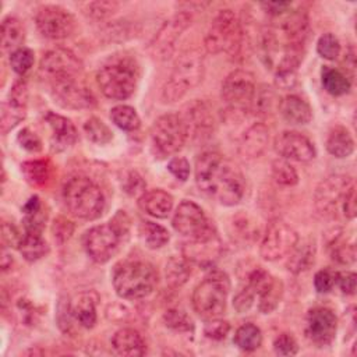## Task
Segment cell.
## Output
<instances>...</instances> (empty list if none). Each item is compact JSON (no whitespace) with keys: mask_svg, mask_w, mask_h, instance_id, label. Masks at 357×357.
Segmentation results:
<instances>
[{"mask_svg":"<svg viewBox=\"0 0 357 357\" xmlns=\"http://www.w3.org/2000/svg\"><path fill=\"white\" fill-rule=\"evenodd\" d=\"M18 251L26 261L33 262L43 258L49 252V245L40 233L25 231L18 245Z\"/></svg>","mask_w":357,"mask_h":357,"instance_id":"cell-33","label":"cell"},{"mask_svg":"<svg viewBox=\"0 0 357 357\" xmlns=\"http://www.w3.org/2000/svg\"><path fill=\"white\" fill-rule=\"evenodd\" d=\"M254 298H255V293L248 286H245L240 293L236 294L233 300V307L237 312H245L252 307Z\"/></svg>","mask_w":357,"mask_h":357,"instance_id":"cell-54","label":"cell"},{"mask_svg":"<svg viewBox=\"0 0 357 357\" xmlns=\"http://www.w3.org/2000/svg\"><path fill=\"white\" fill-rule=\"evenodd\" d=\"M112 121L124 131H135L141 126V120L134 107L127 105H117L110 110Z\"/></svg>","mask_w":357,"mask_h":357,"instance_id":"cell-40","label":"cell"},{"mask_svg":"<svg viewBox=\"0 0 357 357\" xmlns=\"http://www.w3.org/2000/svg\"><path fill=\"white\" fill-rule=\"evenodd\" d=\"M296 230L282 219H273L268 223L261 240L259 254L265 261H276L287 255L297 244Z\"/></svg>","mask_w":357,"mask_h":357,"instance_id":"cell-10","label":"cell"},{"mask_svg":"<svg viewBox=\"0 0 357 357\" xmlns=\"http://www.w3.org/2000/svg\"><path fill=\"white\" fill-rule=\"evenodd\" d=\"M273 145L275 151L287 160L310 162L317 155L314 144L297 131H282L276 135Z\"/></svg>","mask_w":357,"mask_h":357,"instance_id":"cell-20","label":"cell"},{"mask_svg":"<svg viewBox=\"0 0 357 357\" xmlns=\"http://www.w3.org/2000/svg\"><path fill=\"white\" fill-rule=\"evenodd\" d=\"M204 71V56L199 50L190 49L181 53L173 66L169 79L162 88V100L165 103L180 100L188 91L202 81Z\"/></svg>","mask_w":357,"mask_h":357,"instance_id":"cell-4","label":"cell"},{"mask_svg":"<svg viewBox=\"0 0 357 357\" xmlns=\"http://www.w3.org/2000/svg\"><path fill=\"white\" fill-rule=\"evenodd\" d=\"M195 183L206 197L226 206L238 204L245 191V178L238 166L213 151L204 152L197 158Z\"/></svg>","mask_w":357,"mask_h":357,"instance_id":"cell-1","label":"cell"},{"mask_svg":"<svg viewBox=\"0 0 357 357\" xmlns=\"http://www.w3.org/2000/svg\"><path fill=\"white\" fill-rule=\"evenodd\" d=\"M190 22L191 17L187 13H178L167 20L151 42V52L153 57L159 60L169 59L174 52L177 39L188 28Z\"/></svg>","mask_w":357,"mask_h":357,"instance_id":"cell-17","label":"cell"},{"mask_svg":"<svg viewBox=\"0 0 357 357\" xmlns=\"http://www.w3.org/2000/svg\"><path fill=\"white\" fill-rule=\"evenodd\" d=\"M25 38L24 25L15 17H7L1 22V49L3 52H15L21 47Z\"/></svg>","mask_w":357,"mask_h":357,"instance_id":"cell-30","label":"cell"},{"mask_svg":"<svg viewBox=\"0 0 357 357\" xmlns=\"http://www.w3.org/2000/svg\"><path fill=\"white\" fill-rule=\"evenodd\" d=\"M261 7L272 17H280L290 11L291 3L290 1H268V3H262Z\"/></svg>","mask_w":357,"mask_h":357,"instance_id":"cell-59","label":"cell"},{"mask_svg":"<svg viewBox=\"0 0 357 357\" xmlns=\"http://www.w3.org/2000/svg\"><path fill=\"white\" fill-rule=\"evenodd\" d=\"M112 282L117 296L121 298H144L153 291L158 283V273L153 265L146 261H123L114 266Z\"/></svg>","mask_w":357,"mask_h":357,"instance_id":"cell-2","label":"cell"},{"mask_svg":"<svg viewBox=\"0 0 357 357\" xmlns=\"http://www.w3.org/2000/svg\"><path fill=\"white\" fill-rule=\"evenodd\" d=\"M344 64H346V70L353 75L354 74V68H356V53H354L353 46H350L349 50L346 52Z\"/></svg>","mask_w":357,"mask_h":357,"instance_id":"cell-61","label":"cell"},{"mask_svg":"<svg viewBox=\"0 0 357 357\" xmlns=\"http://www.w3.org/2000/svg\"><path fill=\"white\" fill-rule=\"evenodd\" d=\"M233 342L238 349L244 351H254L262 344L261 329L254 324H244L237 328Z\"/></svg>","mask_w":357,"mask_h":357,"instance_id":"cell-39","label":"cell"},{"mask_svg":"<svg viewBox=\"0 0 357 357\" xmlns=\"http://www.w3.org/2000/svg\"><path fill=\"white\" fill-rule=\"evenodd\" d=\"M342 209L347 219H353L356 216V187L354 183L350 185V188L346 191L343 201H342Z\"/></svg>","mask_w":357,"mask_h":357,"instance_id":"cell-56","label":"cell"},{"mask_svg":"<svg viewBox=\"0 0 357 357\" xmlns=\"http://www.w3.org/2000/svg\"><path fill=\"white\" fill-rule=\"evenodd\" d=\"M127 183H128V184H126V191H127L128 194L135 195V194L141 192V195H142V194L145 192V190H144V181H142V178H141L135 172H131V173L128 174Z\"/></svg>","mask_w":357,"mask_h":357,"instance_id":"cell-60","label":"cell"},{"mask_svg":"<svg viewBox=\"0 0 357 357\" xmlns=\"http://www.w3.org/2000/svg\"><path fill=\"white\" fill-rule=\"evenodd\" d=\"M233 226H234V227H236V230H237V236H240L241 238L247 240V238L254 237L255 229H254L252 223L247 219V216L236 218V219H234V222H233Z\"/></svg>","mask_w":357,"mask_h":357,"instance_id":"cell-58","label":"cell"},{"mask_svg":"<svg viewBox=\"0 0 357 357\" xmlns=\"http://www.w3.org/2000/svg\"><path fill=\"white\" fill-rule=\"evenodd\" d=\"M138 236L141 241L151 250L162 248L169 241V231L151 220H142L138 226Z\"/></svg>","mask_w":357,"mask_h":357,"instance_id":"cell-35","label":"cell"},{"mask_svg":"<svg viewBox=\"0 0 357 357\" xmlns=\"http://www.w3.org/2000/svg\"><path fill=\"white\" fill-rule=\"evenodd\" d=\"M331 255L332 259H335L339 264L343 265H350L356 259V248L353 243H347L342 237H335L331 241Z\"/></svg>","mask_w":357,"mask_h":357,"instance_id":"cell-43","label":"cell"},{"mask_svg":"<svg viewBox=\"0 0 357 357\" xmlns=\"http://www.w3.org/2000/svg\"><path fill=\"white\" fill-rule=\"evenodd\" d=\"M84 132L91 142L98 145L109 144L113 138L112 130L98 117H91L84 123Z\"/></svg>","mask_w":357,"mask_h":357,"instance_id":"cell-41","label":"cell"},{"mask_svg":"<svg viewBox=\"0 0 357 357\" xmlns=\"http://www.w3.org/2000/svg\"><path fill=\"white\" fill-rule=\"evenodd\" d=\"M247 286L259 297L258 308L261 312L269 314L278 307L283 293V284L278 278L258 266L250 273Z\"/></svg>","mask_w":357,"mask_h":357,"instance_id":"cell-18","label":"cell"},{"mask_svg":"<svg viewBox=\"0 0 357 357\" xmlns=\"http://www.w3.org/2000/svg\"><path fill=\"white\" fill-rule=\"evenodd\" d=\"M102 93L114 100L130 98L138 82V67L130 57H117L103 64L96 74Z\"/></svg>","mask_w":357,"mask_h":357,"instance_id":"cell-5","label":"cell"},{"mask_svg":"<svg viewBox=\"0 0 357 357\" xmlns=\"http://www.w3.org/2000/svg\"><path fill=\"white\" fill-rule=\"evenodd\" d=\"M326 149L335 158H347L354 152V139L343 126L333 127L326 137Z\"/></svg>","mask_w":357,"mask_h":357,"instance_id":"cell-29","label":"cell"},{"mask_svg":"<svg viewBox=\"0 0 357 357\" xmlns=\"http://www.w3.org/2000/svg\"><path fill=\"white\" fill-rule=\"evenodd\" d=\"M24 212H25V218H24L25 231L42 234L45 220H46V213L43 212L42 202L36 195L28 199V202L24 205Z\"/></svg>","mask_w":357,"mask_h":357,"instance_id":"cell-37","label":"cell"},{"mask_svg":"<svg viewBox=\"0 0 357 357\" xmlns=\"http://www.w3.org/2000/svg\"><path fill=\"white\" fill-rule=\"evenodd\" d=\"M279 112L290 124L303 126L310 123L312 119L311 106L297 95H287L282 98L279 102Z\"/></svg>","mask_w":357,"mask_h":357,"instance_id":"cell-27","label":"cell"},{"mask_svg":"<svg viewBox=\"0 0 357 357\" xmlns=\"http://www.w3.org/2000/svg\"><path fill=\"white\" fill-rule=\"evenodd\" d=\"M28 105V88L24 81H18L13 85L8 99L1 107V132H7L14 128L21 120L25 119Z\"/></svg>","mask_w":357,"mask_h":357,"instance_id":"cell-21","label":"cell"},{"mask_svg":"<svg viewBox=\"0 0 357 357\" xmlns=\"http://www.w3.org/2000/svg\"><path fill=\"white\" fill-rule=\"evenodd\" d=\"M269 141V130L262 123L250 126L241 135L238 144V153L244 159L258 158L266 148Z\"/></svg>","mask_w":357,"mask_h":357,"instance_id":"cell-24","label":"cell"},{"mask_svg":"<svg viewBox=\"0 0 357 357\" xmlns=\"http://www.w3.org/2000/svg\"><path fill=\"white\" fill-rule=\"evenodd\" d=\"M230 331V325L227 321L219 319V318H213L209 319L204 328V333L206 337L213 339V340H222L227 336Z\"/></svg>","mask_w":357,"mask_h":357,"instance_id":"cell-49","label":"cell"},{"mask_svg":"<svg viewBox=\"0 0 357 357\" xmlns=\"http://www.w3.org/2000/svg\"><path fill=\"white\" fill-rule=\"evenodd\" d=\"M167 170L180 181H185L190 176V163L183 156H174L167 163Z\"/></svg>","mask_w":357,"mask_h":357,"instance_id":"cell-52","label":"cell"},{"mask_svg":"<svg viewBox=\"0 0 357 357\" xmlns=\"http://www.w3.org/2000/svg\"><path fill=\"white\" fill-rule=\"evenodd\" d=\"M243 31L234 11L220 10L213 18L205 36V47L209 53L226 52L236 54L241 47Z\"/></svg>","mask_w":357,"mask_h":357,"instance_id":"cell-8","label":"cell"},{"mask_svg":"<svg viewBox=\"0 0 357 357\" xmlns=\"http://www.w3.org/2000/svg\"><path fill=\"white\" fill-rule=\"evenodd\" d=\"M112 346L119 356L138 357L146 353V346L142 336L131 328L119 329L112 337Z\"/></svg>","mask_w":357,"mask_h":357,"instance_id":"cell-26","label":"cell"},{"mask_svg":"<svg viewBox=\"0 0 357 357\" xmlns=\"http://www.w3.org/2000/svg\"><path fill=\"white\" fill-rule=\"evenodd\" d=\"M70 312L73 318L86 329L93 328L96 324V301L88 291L73 297L70 301Z\"/></svg>","mask_w":357,"mask_h":357,"instance_id":"cell-28","label":"cell"},{"mask_svg":"<svg viewBox=\"0 0 357 357\" xmlns=\"http://www.w3.org/2000/svg\"><path fill=\"white\" fill-rule=\"evenodd\" d=\"M22 236L24 234H21V231L18 230V227L13 222H3L1 237H3L4 244L18 248V245L22 240Z\"/></svg>","mask_w":357,"mask_h":357,"instance_id":"cell-53","label":"cell"},{"mask_svg":"<svg viewBox=\"0 0 357 357\" xmlns=\"http://www.w3.org/2000/svg\"><path fill=\"white\" fill-rule=\"evenodd\" d=\"M26 181L32 185H46L52 177V166L47 160H28L21 165Z\"/></svg>","mask_w":357,"mask_h":357,"instance_id":"cell-38","label":"cell"},{"mask_svg":"<svg viewBox=\"0 0 357 357\" xmlns=\"http://www.w3.org/2000/svg\"><path fill=\"white\" fill-rule=\"evenodd\" d=\"M272 177L273 180L284 187H291L298 183V174L294 166L284 158L276 159L272 163Z\"/></svg>","mask_w":357,"mask_h":357,"instance_id":"cell-42","label":"cell"},{"mask_svg":"<svg viewBox=\"0 0 357 357\" xmlns=\"http://www.w3.org/2000/svg\"><path fill=\"white\" fill-rule=\"evenodd\" d=\"M229 290L230 282L225 272L211 273L192 291L195 312L205 319L219 318L226 310Z\"/></svg>","mask_w":357,"mask_h":357,"instance_id":"cell-6","label":"cell"},{"mask_svg":"<svg viewBox=\"0 0 357 357\" xmlns=\"http://www.w3.org/2000/svg\"><path fill=\"white\" fill-rule=\"evenodd\" d=\"M191 275V266L190 261H187L184 257H172L167 259L166 266H165V276H166V283L177 289L183 286Z\"/></svg>","mask_w":357,"mask_h":357,"instance_id":"cell-36","label":"cell"},{"mask_svg":"<svg viewBox=\"0 0 357 357\" xmlns=\"http://www.w3.org/2000/svg\"><path fill=\"white\" fill-rule=\"evenodd\" d=\"M273 350L279 356H294L298 351V344L290 333H280L273 340Z\"/></svg>","mask_w":357,"mask_h":357,"instance_id":"cell-48","label":"cell"},{"mask_svg":"<svg viewBox=\"0 0 357 357\" xmlns=\"http://www.w3.org/2000/svg\"><path fill=\"white\" fill-rule=\"evenodd\" d=\"M73 230H74L73 223L63 218H59L53 223V234H54V238H57L59 241H66L67 238H70Z\"/></svg>","mask_w":357,"mask_h":357,"instance_id":"cell-57","label":"cell"},{"mask_svg":"<svg viewBox=\"0 0 357 357\" xmlns=\"http://www.w3.org/2000/svg\"><path fill=\"white\" fill-rule=\"evenodd\" d=\"M40 71L49 77L50 81L61 77H78L82 71V63L71 50L56 47L42 57Z\"/></svg>","mask_w":357,"mask_h":357,"instance_id":"cell-19","label":"cell"},{"mask_svg":"<svg viewBox=\"0 0 357 357\" xmlns=\"http://www.w3.org/2000/svg\"><path fill=\"white\" fill-rule=\"evenodd\" d=\"M173 201V197L167 191L162 188H152L139 195L138 205L149 216L163 219L172 212Z\"/></svg>","mask_w":357,"mask_h":357,"instance_id":"cell-25","label":"cell"},{"mask_svg":"<svg viewBox=\"0 0 357 357\" xmlns=\"http://www.w3.org/2000/svg\"><path fill=\"white\" fill-rule=\"evenodd\" d=\"M336 283L344 294H354L357 276L354 272H340L336 273Z\"/></svg>","mask_w":357,"mask_h":357,"instance_id":"cell-55","label":"cell"},{"mask_svg":"<svg viewBox=\"0 0 357 357\" xmlns=\"http://www.w3.org/2000/svg\"><path fill=\"white\" fill-rule=\"evenodd\" d=\"M50 91L54 100L66 109H88L96 103L91 89L77 77H61L52 79Z\"/></svg>","mask_w":357,"mask_h":357,"instance_id":"cell-14","label":"cell"},{"mask_svg":"<svg viewBox=\"0 0 357 357\" xmlns=\"http://www.w3.org/2000/svg\"><path fill=\"white\" fill-rule=\"evenodd\" d=\"M63 201L68 212L79 219L93 220L105 209L103 192L86 176H73L64 183Z\"/></svg>","mask_w":357,"mask_h":357,"instance_id":"cell-3","label":"cell"},{"mask_svg":"<svg viewBox=\"0 0 357 357\" xmlns=\"http://www.w3.org/2000/svg\"><path fill=\"white\" fill-rule=\"evenodd\" d=\"M117 8H119V3L116 1H89L82 6V11L93 20L107 18L114 11H117Z\"/></svg>","mask_w":357,"mask_h":357,"instance_id":"cell-44","label":"cell"},{"mask_svg":"<svg viewBox=\"0 0 357 357\" xmlns=\"http://www.w3.org/2000/svg\"><path fill=\"white\" fill-rule=\"evenodd\" d=\"M257 92L254 75L247 70L231 71L222 84V99L233 110L250 109Z\"/></svg>","mask_w":357,"mask_h":357,"instance_id":"cell-12","label":"cell"},{"mask_svg":"<svg viewBox=\"0 0 357 357\" xmlns=\"http://www.w3.org/2000/svg\"><path fill=\"white\" fill-rule=\"evenodd\" d=\"M321 81H322L324 89L333 96H340L347 93L351 86V82L346 74L329 66L322 67Z\"/></svg>","mask_w":357,"mask_h":357,"instance_id":"cell-34","label":"cell"},{"mask_svg":"<svg viewBox=\"0 0 357 357\" xmlns=\"http://www.w3.org/2000/svg\"><path fill=\"white\" fill-rule=\"evenodd\" d=\"M317 52H318V54L322 59L335 60L340 54V42H339V39L333 33H331V32L324 33L318 39Z\"/></svg>","mask_w":357,"mask_h":357,"instance_id":"cell-45","label":"cell"},{"mask_svg":"<svg viewBox=\"0 0 357 357\" xmlns=\"http://www.w3.org/2000/svg\"><path fill=\"white\" fill-rule=\"evenodd\" d=\"M337 319L332 310L315 307L308 311L305 319V335L317 347L329 346L336 335Z\"/></svg>","mask_w":357,"mask_h":357,"instance_id":"cell-16","label":"cell"},{"mask_svg":"<svg viewBox=\"0 0 357 357\" xmlns=\"http://www.w3.org/2000/svg\"><path fill=\"white\" fill-rule=\"evenodd\" d=\"M172 225L177 233L190 238L205 237L216 233L213 223L206 218L202 208L188 199L178 204L173 215Z\"/></svg>","mask_w":357,"mask_h":357,"instance_id":"cell-11","label":"cell"},{"mask_svg":"<svg viewBox=\"0 0 357 357\" xmlns=\"http://www.w3.org/2000/svg\"><path fill=\"white\" fill-rule=\"evenodd\" d=\"M17 139H18L20 145H21L24 149H26L28 152L36 153V152H40V151H42V141H40V138H39L33 131H31L28 127L22 128V130L18 132Z\"/></svg>","mask_w":357,"mask_h":357,"instance_id":"cell-50","label":"cell"},{"mask_svg":"<svg viewBox=\"0 0 357 357\" xmlns=\"http://www.w3.org/2000/svg\"><path fill=\"white\" fill-rule=\"evenodd\" d=\"M33 52L28 47H20L10 53V66L20 75L25 74L33 66Z\"/></svg>","mask_w":357,"mask_h":357,"instance_id":"cell-46","label":"cell"},{"mask_svg":"<svg viewBox=\"0 0 357 357\" xmlns=\"http://www.w3.org/2000/svg\"><path fill=\"white\" fill-rule=\"evenodd\" d=\"M35 22L39 32L49 39H66L75 31L74 15L61 6L47 4L38 8Z\"/></svg>","mask_w":357,"mask_h":357,"instance_id":"cell-13","label":"cell"},{"mask_svg":"<svg viewBox=\"0 0 357 357\" xmlns=\"http://www.w3.org/2000/svg\"><path fill=\"white\" fill-rule=\"evenodd\" d=\"M351 184V177L344 174H332L324 178L318 184L314 194V204L317 211L328 218L336 216L343 197Z\"/></svg>","mask_w":357,"mask_h":357,"instance_id":"cell-15","label":"cell"},{"mask_svg":"<svg viewBox=\"0 0 357 357\" xmlns=\"http://www.w3.org/2000/svg\"><path fill=\"white\" fill-rule=\"evenodd\" d=\"M336 284V273L329 269H321L314 276V286L318 293H328Z\"/></svg>","mask_w":357,"mask_h":357,"instance_id":"cell-51","label":"cell"},{"mask_svg":"<svg viewBox=\"0 0 357 357\" xmlns=\"http://www.w3.org/2000/svg\"><path fill=\"white\" fill-rule=\"evenodd\" d=\"M220 251L222 245L218 233L205 237L190 238V241L184 243L183 245L184 258L195 264H212L213 259L219 257Z\"/></svg>","mask_w":357,"mask_h":357,"instance_id":"cell-22","label":"cell"},{"mask_svg":"<svg viewBox=\"0 0 357 357\" xmlns=\"http://www.w3.org/2000/svg\"><path fill=\"white\" fill-rule=\"evenodd\" d=\"M127 226V222H117L116 216L107 223L91 227L84 236V248L91 259L98 264L107 262L117 252Z\"/></svg>","mask_w":357,"mask_h":357,"instance_id":"cell-7","label":"cell"},{"mask_svg":"<svg viewBox=\"0 0 357 357\" xmlns=\"http://www.w3.org/2000/svg\"><path fill=\"white\" fill-rule=\"evenodd\" d=\"M188 137L185 120L176 113H166L155 120L151 128L152 148L160 158L178 152Z\"/></svg>","mask_w":357,"mask_h":357,"instance_id":"cell-9","label":"cell"},{"mask_svg":"<svg viewBox=\"0 0 357 357\" xmlns=\"http://www.w3.org/2000/svg\"><path fill=\"white\" fill-rule=\"evenodd\" d=\"M163 319H165L166 326H169V328H172L174 331L187 332V331L192 329V321H191V318L183 310L170 308V310H167L165 312Z\"/></svg>","mask_w":357,"mask_h":357,"instance_id":"cell-47","label":"cell"},{"mask_svg":"<svg viewBox=\"0 0 357 357\" xmlns=\"http://www.w3.org/2000/svg\"><path fill=\"white\" fill-rule=\"evenodd\" d=\"M185 124L187 128L191 126L197 135H208L213 128V117L204 102H195L188 109V120H185Z\"/></svg>","mask_w":357,"mask_h":357,"instance_id":"cell-32","label":"cell"},{"mask_svg":"<svg viewBox=\"0 0 357 357\" xmlns=\"http://www.w3.org/2000/svg\"><path fill=\"white\" fill-rule=\"evenodd\" d=\"M45 120L49 124L50 131H52L50 144H52L53 151L60 152V151H64L75 144L78 134H77V130H75L74 124L71 123V120H68L67 117L60 116L57 113H53V112L46 113Z\"/></svg>","mask_w":357,"mask_h":357,"instance_id":"cell-23","label":"cell"},{"mask_svg":"<svg viewBox=\"0 0 357 357\" xmlns=\"http://www.w3.org/2000/svg\"><path fill=\"white\" fill-rule=\"evenodd\" d=\"M287 269L293 273H298L301 271L308 269L315 259V245L311 241H303L301 244H297L291 248V251L287 254Z\"/></svg>","mask_w":357,"mask_h":357,"instance_id":"cell-31","label":"cell"}]
</instances>
